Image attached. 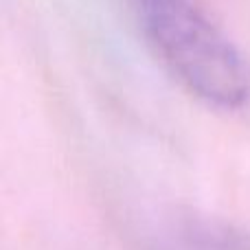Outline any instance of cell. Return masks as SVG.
Instances as JSON below:
<instances>
[{
    "label": "cell",
    "instance_id": "obj_2",
    "mask_svg": "<svg viewBox=\"0 0 250 250\" xmlns=\"http://www.w3.org/2000/svg\"><path fill=\"white\" fill-rule=\"evenodd\" d=\"M163 250H250V229L226 220L191 217L169 230Z\"/></svg>",
    "mask_w": 250,
    "mask_h": 250
},
{
    "label": "cell",
    "instance_id": "obj_1",
    "mask_svg": "<svg viewBox=\"0 0 250 250\" xmlns=\"http://www.w3.org/2000/svg\"><path fill=\"white\" fill-rule=\"evenodd\" d=\"M147 44L200 104L233 112L250 101L248 62L198 0H132Z\"/></svg>",
    "mask_w": 250,
    "mask_h": 250
}]
</instances>
